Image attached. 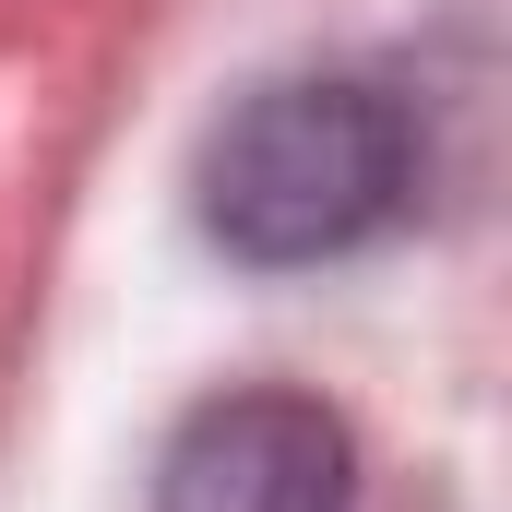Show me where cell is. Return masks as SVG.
Listing matches in <instances>:
<instances>
[{
    "mask_svg": "<svg viewBox=\"0 0 512 512\" xmlns=\"http://www.w3.org/2000/svg\"><path fill=\"white\" fill-rule=\"evenodd\" d=\"M155 512H346V429L310 393H215L179 417Z\"/></svg>",
    "mask_w": 512,
    "mask_h": 512,
    "instance_id": "7a4b0ae2",
    "label": "cell"
},
{
    "mask_svg": "<svg viewBox=\"0 0 512 512\" xmlns=\"http://www.w3.org/2000/svg\"><path fill=\"white\" fill-rule=\"evenodd\" d=\"M405 120L370 84H262L203 143V227L239 262H334L405 203Z\"/></svg>",
    "mask_w": 512,
    "mask_h": 512,
    "instance_id": "6da1fadb",
    "label": "cell"
}]
</instances>
